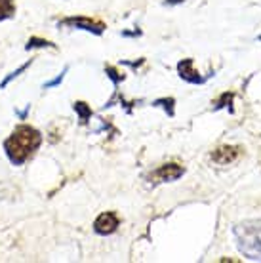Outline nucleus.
<instances>
[{
  "instance_id": "1",
  "label": "nucleus",
  "mask_w": 261,
  "mask_h": 263,
  "mask_svg": "<svg viewBox=\"0 0 261 263\" xmlns=\"http://www.w3.org/2000/svg\"><path fill=\"white\" fill-rule=\"evenodd\" d=\"M40 143H42V134L36 128L29 124H20L6 138L4 151L13 166H21L36 153Z\"/></svg>"
},
{
  "instance_id": "2",
  "label": "nucleus",
  "mask_w": 261,
  "mask_h": 263,
  "mask_svg": "<svg viewBox=\"0 0 261 263\" xmlns=\"http://www.w3.org/2000/svg\"><path fill=\"white\" fill-rule=\"evenodd\" d=\"M238 250L254 261H261V221L250 219L233 229Z\"/></svg>"
},
{
  "instance_id": "3",
  "label": "nucleus",
  "mask_w": 261,
  "mask_h": 263,
  "mask_svg": "<svg viewBox=\"0 0 261 263\" xmlns=\"http://www.w3.org/2000/svg\"><path fill=\"white\" fill-rule=\"evenodd\" d=\"M185 174V168L181 164H176V162H166V164L158 166L157 170H153L147 176V181L153 185L158 183H170V181H176Z\"/></svg>"
},
{
  "instance_id": "4",
  "label": "nucleus",
  "mask_w": 261,
  "mask_h": 263,
  "mask_svg": "<svg viewBox=\"0 0 261 263\" xmlns=\"http://www.w3.org/2000/svg\"><path fill=\"white\" fill-rule=\"evenodd\" d=\"M59 27H67V29H79V31H86L91 34H103L105 23L98 20H91V17H82V15H74V17H65V20L58 21Z\"/></svg>"
},
{
  "instance_id": "5",
  "label": "nucleus",
  "mask_w": 261,
  "mask_h": 263,
  "mask_svg": "<svg viewBox=\"0 0 261 263\" xmlns=\"http://www.w3.org/2000/svg\"><path fill=\"white\" fill-rule=\"evenodd\" d=\"M242 153H244V149H242L240 145H221V147H217L216 151L210 155V158L219 166H229L236 162L242 157Z\"/></svg>"
},
{
  "instance_id": "6",
  "label": "nucleus",
  "mask_w": 261,
  "mask_h": 263,
  "mask_svg": "<svg viewBox=\"0 0 261 263\" xmlns=\"http://www.w3.org/2000/svg\"><path fill=\"white\" fill-rule=\"evenodd\" d=\"M177 72H179V77H181L185 82H189V84H204L206 80L214 74H208V77H200L198 71H195V61L187 58V60H181L177 63Z\"/></svg>"
},
{
  "instance_id": "7",
  "label": "nucleus",
  "mask_w": 261,
  "mask_h": 263,
  "mask_svg": "<svg viewBox=\"0 0 261 263\" xmlns=\"http://www.w3.org/2000/svg\"><path fill=\"white\" fill-rule=\"evenodd\" d=\"M118 225H120V219L115 212H103L94 221V231L98 235H113L118 229Z\"/></svg>"
},
{
  "instance_id": "8",
  "label": "nucleus",
  "mask_w": 261,
  "mask_h": 263,
  "mask_svg": "<svg viewBox=\"0 0 261 263\" xmlns=\"http://www.w3.org/2000/svg\"><path fill=\"white\" fill-rule=\"evenodd\" d=\"M15 13V2L13 0H0V21L13 17Z\"/></svg>"
},
{
  "instance_id": "9",
  "label": "nucleus",
  "mask_w": 261,
  "mask_h": 263,
  "mask_svg": "<svg viewBox=\"0 0 261 263\" xmlns=\"http://www.w3.org/2000/svg\"><path fill=\"white\" fill-rule=\"evenodd\" d=\"M72 109H74L77 115L80 117V122H82V124H86L88 119L91 117V109L88 107V103H84V101H74V103H72Z\"/></svg>"
},
{
  "instance_id": "10",
  "label": "nucleus",
  "mask_w": 261,
  "mask_h": 263,
  "mask_svg": "<svg viewBox=\"0 0 261 263\" xmlns=\"http://www.w3.org/2000/svg\"><path fill=\"white\" fill-rule=\"evenodd\" d=\"M233 98H235V93L233 92H225V93H221V96H219V99H217V101H214V109H216V111H219V109H223V107H227L229 111L233 112Z\"/></svg>"
},
{
  "instance_id": "11",
  "label": "nucleus",
  "mask_w": 261,
  "mask_h": 263,
  "mask_svg": "<svg viewBox=\"0 0 261 263\" xmlns=\"http://www.w3.org/2000/svg\"><path fill=\"white\" fill-rule=\"evenodd\" d=\"M153 105H155V107H162L164 111L168 112L170 117H174V112H176V109H174V105H176V99H174V98H160V99H155V101H153Z\"/></svg>"
},
{
  "instance_id": "12",
  "label": "nucleus",
  "mask_w": 261,
  "mask_h": 263,
  "mask_svg": "<svg viewBox=\"0 0 261 263\" xmlns=\"http://www.w3.org/2000/svg\"><path fill=\"white\" fill-rule=\"evenodd\" d=\"M31 63H33V60H29V61H27V63H23V65H21L20 69H15V71H13V72H10V74H8L6 79H4V80H2V82H0V90H2V88H6V86L10 84V82H12L13 79H17V77H20V74H21V72H23V71H27V69L31 67Z\"/></svg>"
},
{
  "instance_id": "13",
  "label": "nucleus",
  "mask_w": 261,
  "mask_h": 263,
  "mask_svg": "<svg viewBox=\"0 0 261 263\" xmlns=\"http://www.w3.org/2000/svg\"><path fill=\"white\" fill-rule=\"evenodd\" d=\"M105 72H107V77L113 80V84H115V88H117L122 80H124V72H120L117 69V67H113V65H105Z\"/></svg>"
},
{
  "instance_id": "14",
  "label": "nucleus",
  "mask_w": 261,
  "mask_h": 263,
  "mask_svg": "<svg viewBox=\"0 0 261 263\" xmlns=\"http://www.w3.org/2000/svg\"><path fill=\"white\" fill-rule=\"evenodd\" d=\"M25 48H27V50H34V48H55V44H53V42H50V40L33 36V39H29V42H27Z\"/></svg>"
},
{
  "instance_id": "15",
  "label": "nucleus",
  "mask_w": 261,
  "mask_h": 263,
  "mask_svg": "<svg viewBox=\"0 0 261 263\" xmlns=\"http://www.w3.org/2000/svg\"><path fill=\"white\" fill-rule=\"evenodd\" d=\"M67 71H69V67H65V69L59 72V74L53 80H50V82H44V90H46V88H53V86H59V84H61V82H63V79H65Z\"/></svg>"
},
{
  "instance_id": "16",
  "label": "nucleus",
  "mask_w": 261,
  "mask_h": 263,
  "mask_svg": "<svg viewBox=\"0 0 261 263\" xmlns=\"http://www.w3.org/2000/svg\"><path fill=\"white\" fill-rule=\"evenodd\" d=\"M124 65H130V67H134V69H137L139 65H143L145 63V60H139V61H122Z\"/></svg>"
},
{
  "instance_id": "17",
  "label": "nucleus",
  "mask_w": 261,
  "mask_h": 263,
  "mask_svg": "<svg viewBox=\"0 0 261 263\" xmlns=\"http://www.w3.org/2000/svg\"><path fill=\"white\" fill-rule=\"evenodd\" d=\"M139 34H141L139 29H136V31H122V36H139Z\"/></svg>"
},
{
  "instance_id": "18",
  "label": "nucleus",
  "mask_w": 261,
  "mask_h": 263,
  "mask_svg": "<svg viewBox=\"0 0 261 263\" xmlns=\"http://www.w3.org/2000/svg\"><path fill=\"white\" fill-rule=\"evenodd\" d=\"M185 0H164L166 6H177V4H183Z\"/></svg>"
},
{
  "instance_id": "19",
  "label": "nucleus",
  "mask_w": 261,
  "mask_h": 263,
  "mask_svg": "<svg viewBox=\"0 0 261 263\" xmlns=\"http://www.w3.org/2000/svg\"><path fill=\"white\" fill-rule=\"evenodd\" d=\"M29 111H31V105H27L25 111H17V117H20L21 120H25L27 119V112H29Z\"/></svg>"
},
{
  "instance_id": "20",
  "label": "nucleus",
  "mask_w": 261,
  "mask_h": 263,
  "mask_svg": "<svg viewBox=\"0 0 261 263\" xmlns=\"http://www.w3.org/2000/svg\"><path fill=\"white\" fill-rule=\"evenodd\" d=\"M259 40H261V36H259Z\"/></svg>"
}]
</instances>
